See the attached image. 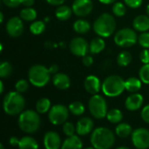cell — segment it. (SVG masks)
<instances>
[{
	"instance_id": "obj_1",
	"label": "cell",
	"mask_w": 149,
	"mask_h": 149,
	"mask_svg": "<svg viewBox=\"0 0 149 149\" xmlns=\"http://www.w3.org/2000/svg\"><path fill=\"white\" fill-rule=\"evenodd\" d=\"M90 141L95 149H111L115 143V134L108 127H99L92 132Z\"/></svg>"
},
{
	"instance_id": "obj_2",
	"label": "cell",
	"mask_w": 149,
	"mask_h": 149,
	"mask_svg": "<svg viewBox=\"0 0 149 149\" xmlns=\"http://www.w3.org/2000/svg\"><path fill=\"white\" fill-rule=\"evenodd\" d=\"M18 127L25 134H32L38 131L41 126V118L37 111L28 109L23 111L17 119Z\"/></svg>"
},
{
	"instance_id": "obj_3",
	"label": "cell",
	"mask_w": 149,
	"mask_h": 149,
	"mask_svg": "<svg viewBox=\"0 0 149 149\" xmlns=\"http://www.w3.org/2000/svg\"><path fill=\"white\" fill-rule=\"evenodd\" d=\"M25 107V99L22 93L17 91H10L4 95L3 100V112L10 116L19 115Z\"/></svg>"
},
{
	"instance_id": "obj_4",
	"label": "cell",
	"mask_w": 149,
	"mask_h": 149,
	"mask_svg": "<svg viewBox=\"0 0 149 149\" xmlns=\"http://www.w3.org/2000/svg\"><path fill=\"white\" fill-rule=\"evenodd\" d=\"M93 28L99 37L109 38L116 29L115 18L110 13H102L93 22Z\"/></svg>"
},
{
	"instance_id": "obj_5",
	"label": "cell",
	"mask_w": 149,
	"mask_h": 149,
	"mask_svg": "<svg viewBox=\"0 0 149 149\" xmlns=\"http://www.w3.org/2000/svg\"><path fill=\"white\" fill-rule=\"evenodd\" d=\"M126 80L119 75H110L107 77L102 82L101 90L105 96L115 98L123 93L126 90Z\"/></svg>"
},
{
	"instance_id": "obj_6",
	"label": "cell",
	"mask_w": 149,
	"mask_h": 149,
	"mask_svg": "<svg viewBox=\"0 0 149 149\" xmlns=\"http://www.w3.org/2000/svg\"><path fill=\"white\" fill-rule=\"evenodd\" d=\"M29 82L36 87H44L51 80L49 69L43 65H34L28 71Z\"/></svg>"
},
{
	"instance_id": "obj_7",
	"label": "cell",
	"mask_w": 149,
	"mask_h": 149,
	"mask_svg": "<svg viewBox=\"0 0 149 149\" xmlns=\"http://www.w3.org/2000/svg\"><path fill=\"white\" fill-rule=\"evenodd\" d=\"M88 109L93 118L97 120H103L107 118L108 112L107 102L100 94L93 95L88 101Z\"/></svg>"
},
{
	"instance_id": "obj_8",
	"label": "cell",
	"mask_w": 149,
	"mask_h": 149,
	"mask_svg": "<svg viewBox=\"0 0 149 149\" xmlns=\"http://www.w3.org/2000/svg\"><path fill=\"white\" fill-rule=\"evenodd\" d=\"M138 35L134 30L126 27L119 30L114 35V43L122 48H127L134 45L138 42Z\"/></svg>"
},
{
	"instance_id": "obj_9",
	"label": "cell",
	"mask_w": 149,
	"mask_h": 149,
	"mask_svg": "<svg viewBox=\"0 0 149 149\" xmlns=\"http://www.w3.org/2000/svg\"><path fill=\"white\" fill-rule=\"evenodd\" d=\"M69 108L62 104H57L51 107L48 112L49 121L54 126L64 125L69 117Z\"/></svg>"
},
{
	"instance_id": "obj_10",
	"label": "cell",
	"mask_w": 149,
	"mask_h": 149,
	"mask_svg": "<svg viewBox=\"0 0 149 149\" xmlns=\"http://www.w3.org/2000/svg\"><path fill=\"white\" fill-rule=\"evenodd\" d=\"M131 140L135 148L148 149L149 148V130L145 127L134 129L131 135Z\"/></svg>"
},
{
	"instance_id": "obj_11",
	"label": "cell",
	"mask_w": 149,
	"mask_h": 149,
	"mask_svg": "<svg viewBox=\"0 0 149 149\" xmlns=\"http://www.w3.org/2000/svg\"><path fill=\"white\" fill-rule=\"evenodd\" d=\"M69 49L71 52L77 56V57H84L87 55L89 52V43L82 37H76L73 38L70 44H69Z\"/></svg>"
},
{
	"instance_id": "obj_12",
	"label": "cell",
	"mask_w": 149,
	"mask_h": 149,
	"mask_svg": "<svg viewBox=\"0 0 149 149\" xmlns=\"http://www.w3.org/2000/svg\"><path fill=\"white\" fill-rule=\"evenodd\" d=\"M93 9V3L92 0H74L72 4L73 14L78 17H84L88 16Z\"/></svg>"
},
{
	"instance_id": "obj_13",
	"label": "cell",
	"mask_w": 149,
	"mask_h": 149,
	"mask_svg": "<svg viewBox=\"0 0 149 149\" xmlns=\"http://www.w3.org/2000/svg\"><path fill=\"white\" fill-rule=\"evenodd\" d=\"M6 31L11 38H18L24 31V23L20 17H12L6 23Z\"/></svg>"
},
{
	"instance_id": "obj_14",
	"label": "cell",
	"mask_w": 149,
	"mask_h": 149,
	"mask_svg": "<svg viewBox=\"0 0 149 149\" xmlns=\"http://www.w3.org/2000/svg\"><path fill=\"white\" fill-rule=\"evenodd\" d=\"M43 143L45 149H60L63 142L57 132L48 131L44 135Z\"/></svg>"
},
{
	"instance_id": "obj_15",
	"label": "cell",
	"mask_w": 149,
	"mask_h": 149,
	"mask_svg": "<svg viewBox=\"0 0 149 149\" xmlns=\"http://www.w3.org/2000/svg\"><path fill=\"white\" fill-rule=\"evenodd\" d=\"M94 123L90 117H82L76 124V134L79 136H86L93 131Z\"/></svg>"
},
{
	"instance_id": "obj_16",
	"label": "cell",
	"mask_w": 149,
	"mask_h": 149,
	"mask_svg": "<svg viewBox=\"0 0 149 149\" xmlns=\"http://www.w3.org/2000/svg\"><path fill=\"white\" fill-rule=\"evenodd\" d=\"M84 87L88 93L92 95H95V94H98L99 92L101 90L102 83L100 82V79L97 76L89 75L85 79Z\"/></svg>"
},
{
	"instance_id": "obj_17",
	"label": "cell",
	"mask_w": 149,
	"mask_h": 149,
	"mask_svg": "<svg viewBox=\"0 0 149 149\" xmlns=\"http://www.w3.org/2000/svg\"><path fill=\"white\" fill-rule=\"evenodd\" d=\"M144 103V97L139 93H134L130 94L125 101V107L128 111L134 112L141 108Z\"/></svg>"
},
{
	"instance_id": "obj_18",
	"label": "cell",
	"mask_w": 149,
	"mask_h": 149,
	"mask_svg": "<svg viewBox=\"0 0 149 149\" xmlns=\"http://www.w3.org/2000/svg\"><path fill=\"white\" fill-rule=\"evenodd\" d=\"M52 84L59 90H66L71 86V79L67 74L58 72L52 76Z\"/></svg>"
},
{
	"instance_id": "obj_19",
	"label": "cell",
	"mask_w": 149,
	"mask_h": 149,
	"mask_svg": "<svg viewBox=\"0 0 149 149\" xmlns=\"http://www.w3.org/2000/svg\"><path fill=\"white\" fill-rule=\"evenodd\" d=\"M60 149H83V141L79 135L74 134L63 141Z\"/></svg>"
},
{
	"instance_id": "obj_20",
	"label": "cell",
	"mask_w": 149,
	"mask_h": 149,
	"mask_svg": "<svg viewBox=\"0 0 149 149\" xmlns=\"http://www.w3.org/2000/svg\"><path fill=\"white\" fill-rule=\"evenodd\" d=\"M133 27L134 30L145 32L149 30V17L148 15H139L134 17L133 21Z\"/></svg>"
},
{
	"instance_id": "obj_21",
	"label": "cell",
	"mask_w": 149,
	"mask_h": 149,
	"mask_svg": "<svg viewBox=\"0 0 149 149\" xmlns=\"http://www.w3.org/2000/svg\"><path fill=\"white\" fill-rule=\"evenodd\" d=\"M106 47V43L101 37L94 38L89 43V52L92 54H99Z\"/></svg>"
},
{
	"instance_id": "obj_22",
	"label": "cell",
	"mask_w": 149,
	"mask_h": 149,
	"mask_svg": "<svg viewBox=\"0 0 149 149\" xmlns=\"http://www.w3.org/2000/svg\"><path fill=\"white\" fill-rule=\"evenodd\" d=\"M142 86V81L140 79V78L136 77H130L126 80L125 86L126 90L131 93H138Z\"/></svg>"
},
{
	"instance_id": "obj_23",
	"label": "cell",
	"mask_w": 149,
	"mask_h": 149,
	"mask_svg": "<svg viewBox=\"0 0 149 149\" xmlns=\"http://www.w3.org/2000/svg\"><path fill=\"white\" fill-rule=\"evenodd\" d=\"M133 127L131 125L126 122H120L117 125L115 128V134L120 138H127L132 135L133 134Z\"/></svg>"
},
{
	"instance_id": "obj_24",
	"label": "cell",
	"mask_w": 149,
	"mask_h": 149,
	"mask_svg": "<svg viewBox=\"0 0 149 149\" xmlns=\"http://www.w3.org/2000/svg\"><path fill=\"white\" fill-rule=\"evenodd\" d=\"M18 149H38V141L31 136H24L20 139Z\"/></svg>"
},
{
	"instance_id": "obj_25",
	"label": "cell",
	"mask_w": 149,
	"mask_h": 149,
	"mask_svg": "<svg viewBox=\"0 0 149 149\" xmlns=\"http://www.w3.org/2000/svg\"><path fill=\"white\" fill-rule=\"evenodd\" d=\"M72 13L73 12H72V8H70L67 5H60L55 10V16L60 21L68 20L71 17Z\"/></svg>"
},
{
	"instance_id": "obj_26",
	"label": "cell",
	"mask_w": 149,
	"mask_h": 149,
	"mask_svg": "<svg viewBox=\"0 0 149 149\" xmlns=\"http://www.w3.org/2000/svg\"><path fill=\"white\" fill-rule=\"evenodd\" d=\"M107 120L112 124H119L123 120V113L118 108H113L107 112Z\"/></svg>"
},
{
	"instance_id": "obj_27",
	"label": "cell",
	"mask_w": 149,
	"mask_h": 149,
	"mask_svg": "<svg viewBox=\"0 0 149 149\" xmlns=\"http://www.w3.org/2000/svg\"><path fill=\"white\" fill-rule=\"evenodd\" d=\"M91 29V24L87 20L78 19L73 24V30L79 34H85L88 32Z\"/></svg>"
},
{
	"instance_id": "obj_28",
	"label": "cell",
	"mask_w": 149,
	"mask_h": 149,
	"mask_svg": "<svg viewBox=\"0 0 149 149\" xmlns=\"http://www.w3.org/2000/svg\"><path fill=\"white\" fill-rule=\"evenodd\" d=\"M19 17L24 21H27V22L34 21L37 17V10L32 7H25L20 10Z\"/></svg>"
},
{
	"instance_id": "obj_29",
	"label": "cell",
	"mask_w": 149,
	"mask_h": 149,
	"mask_svg": "<svg viewBox=\"0 0 149 149\" xmlns=\"http://www.w3.org/2000/svg\"><path fill=\"white\" fill-rule=\"evenodd\" d=\"M51 107V100L48 98H41L36 103V111L39 114L48 113Z\"/></svg>"
},
{
	"instance_id": "obj_30",
	"label": "cell",
	"mask_w": 149,
	"mask_h": 149,
	"mask_svg": "<svg viewBox=\"0 0 149 149\" xmlns=\"http://www.w3.org/2000/svg\"><path fill=\"white\" fill-rule=\"evenodd\" d=\"M133 60L132 54L127 51H123L120 53H119L117 57V64L121 67H126L131 64Z\"/></svg>"
},
{
	"instance_id": "obj_31",
	"label": "cell",
	"mask_w": 149,
	"mask_h": 149,
	"mask_svg": "<svg viewBox=\"0 0 149 149\" xmlns=\"http://www.w3.org/2000/svg\"><path fill=\"white\" fill-rule=\"evenodd\" d=\"M70 113L74 116H81L85 111L86 107L81 101H73L68 106Z\"/></svg>"
},
{
	"instance_id": "obj_32",
	"label": "cell",
	"mask_w": 149,
	"mask_h": 149,
	"mask_svg": "<svg viewBox=\"0 0 149 149\" xmlns=\"http://www.w3.org/2000/svg\"><path fill=\"white\" fill-rule=\"evenodd\" d=\"M45 30V24L42 20L33 21L30 25V31L33 35H39Z\"/></svg>"
},
{
	"instance_id": "obj_33",
	"label": "cell",
	"mask_w": 149,
	"mask_h": 149,
	"mask_svg": "<svg viewBox=\"0 0 149 149\" xmlns=\"http://www.w3.org/2000/svg\"><path fill=\"white\" fill-rule=\"evenodd\" d=\"M12 73V65L10 62L3 61L0 65V77L1 79H6Z\"/></svg>"
},
{
	"instance_id": "obj_34",
	"label": "cell",
	"mask_w": 149,
	"mask_h": 149,
	"mask_svg": "<svg viewBox=\"0 0 149 149\" xmlns=\"http://www.w3.org/2000/svg\"><path fill=\"white\" fill-rule=\"evenodd\" d=\"M112 11L117 17H123L127 12V8L123 3L115 2L112 7Z\"/></svg>"
},
{
	"instance_id": "obj_35",
	"label": "cell",
	"mask_w": 149,
	"mask_h": 149,
	"mask_svg": "<svg viewBox=\"0 0 149 149\" xmlns=\"http://www.w3.org/2000/svg\"><path fill=\"white\" fill-rule=\"evenodd\" d=\"M139 77L142 83L149 85V64H144L140 71H139Z\"/></svg>"
},
{
	"instance_id": "obj_36",
	"label": "cell",
	"mask_w": 149,
	"mask_h": 149,
	"mask_svg": "<svg viewBox=\"0 0 149 149\" xmlns=\"http://www.w3.org/2000/svg\"><path fill=\"white\" fill-rule=\"evenodd\" d=\"M63 133L67 137L74 135L76 134V126L70 121H66L63 125Z\"/></svg>"
},
{
	"instance_id": "obj_37",
	"label": "cell",
	"mask_w": 149,
	"mask_h": 149,
	"mask_svg": "<svg viewBox=\"0 0 149 149\" xmlns=\"http://www.w3.org/2000/svg\"><path fill=\"white\" fill-rule=\"evenodd\" d=\"M15 89L18 93H24L29 89V82L26 79H19L15 84Z\"/></svg>"
},
{
	"instance_id": "obj_38",
	"label": "cell",
	"mask_w": 149,
	"mask_h": 149,
	"mask_svg": "<svg viewBox=\"0 0 149 149\" xmlns=\"http://www.w3.org/2000/svg\"><path fill=\"white\" fill-rule=\"evenodd\" d=\"M138 43L140 45L145 49H149V32H142L138 37Z\"/></svg>"
},
{
	"instance_id": "obj_39",
	"label": "cell",
	"mask_w": 149,
	"mask_h": 149,
	"mask_svg": "<svg viewBox=\"0 0 149 149\" xmlns=\"http://www.w3.org/2000/svg\"><path fill=\"white\" fill-rule=\"evenodd\" d=\"M124 2L127 7L136 9V8H139L142 4L143 0H124Z\"/></svg>"
},
{
	"instance_id": "obj_40",
	"label": "cell",
	"mask_w": 149,
	"mask_h": 149,
	"mask_svg": "<svg viewBox=\"0 0 149 149\" xmlns=\"http://www.w3.org/2000/svg\"><path fill=\"white\" fill-rule=\"evenodd\" d=\"M141 117L144 122H146L147 124H149V104H148L147 106H145L142 108V110L141 112Z\"/></svg>"
},
{
	"instance_id": "obj_41",
	"label": "cell",
	"mask_w": 149,
	"mask_h": 149,
	"mask_svg": "<svg viewBox=\"0 0 149 149\" xmlns=\"http://www.w3.org/2000/svg\"><path fill=\"white\" fill-rule=\"evenodd\" d=\"M3 4L9 8H17L21 4L22 0H2Z\"/></svg>"
},
{
	"instance_id": "obj_42",
	"label": "cell",
	"mask_w": 149,
	"mask_h": 149,
	"mask_svg": "<svg viewBox=\"0 0 149 149\" xmlns=\"http://www.w3.org/2000/svg\"><path fill=\"white\" fill-rule=\"evenodd\" d=\"M140 58L143 64H149V49H144L141 52Z\"/></svg>"
},
{
	"instance_id": "obj_43",
	"label": "cell",
	"mask_w": 149,
	"mask_h": 149,
	"mask_svg": "<svg viewBox=\"0 0 149 149\" xmlns=\"http://www.w3.org/2000/svg\"><path fill=\"white\" fill-rule=\"evenodd\" d=\"M82 63L85 66H91L93 64V58L91 55H86L82 58Z\"/></svg>"
},
{
	"instance_id": "obj_44",
	"label": "cell",
	"mask_w": 149,
	"mask_h": 149,
	"mask_svg": "<svg viewBox=\"0 0 149 149\" xmlns=\"http://www.w3.org/2000/svg\"><path fill=\"white\" fill-rule=\"evenodd\" d=\"M19 141H20V140L17 136H11L9 140V143L12 147H18Z\"/></svg>"
},
{
	"instance_id": "obj_45",
	"label": "cell",
	"mask_w": 149,
	"mask_h": 149,
	"mask_svg": "<svg viewBox=\"0 0 149 149\" xmlns=\"http://www.w3.org/2000/svg\"><path fill=\"white\" fill-rule=\"evenodd\" d=\"M47 3L51 4V5H53V6H60V5H63L64 2L65 0H45Z\"/></svg>"
},
{
	"instance_id": "obj_46",
	"label": "cell",
	"mask_w": 149,
	"mask_h": 149,
	"mask_svg": "<svg viewBox=\"0 0 149 149\" xmlns=\"http://www.w3.org/2000/svg\"><path fill=\"white\" fill-rule=\"evenodd\" d=\"M48 69H49L50 73H51V74H52V75H54V74H56V73H58V66L57 65H52Z\"/></svg>"
},
{
	"instance_id": "obj_47",
	"label": "cell",
	"mask_w": 149,
	"mask_h": 149,
	"mask_svg": "<svg viewBox=\"0 0 149 149\" xmlns=\"http://www.w3.org/2000/svg\"><path fill=\"white\" fill-rule=\"evenodd\" d=\"M35 3V0H22L21 4L25 7H31Z\"/></svg>"
},
{
	"instance_id": "obj_48",
	"label": "cell",
	"mask_w": 149,
	"mask_h": 149,
	"mask_svg": "<svg viewBox=\"0 0 149 149\" xmlns=\"http://www.w3.org/2000/svg\"><path fill=\"white\" fill-rule=\"evenodd\" d=\"M99 1L104 4H112L116 2V0H99Z\"/></svg>"
},
{
	"instance_id": "obj_49",
	"label": "cell",
	"mask_w": 149,
	"mask_h": 149,
	"mask_svg": "<svg viewBox=\"0 0 149 149\" xmlns=\"http://www.w3.org/2000/svg\"><path fill=\"white\" fill-rule=\"evenodd\" d=\"M3 91H4V86H3V81L1 80V81H0V93H3Z\"/></svg>"
},
{
	"instance_id": "obj_50",
	"label": "cell",
	"mask_w": 149,
	"mask_h": 149,
	"mask_svg": "<svg viewBox=\"0 0 149 149\" xmlns=\"http://www.w3.org/2000/svg\"><path fill=\"white\" fill-rule=\"evenodd\" d=\"M0 22H1V23L3 22V12L0 13Z\"/></svg>"
},
{
	"instance_id": "obj_51",
	"label": "cell",
	"mask_w": 149,
	"mask_h": 149,
	"mask_svg": "<svg viewBox=\"0 0 149 149\" xmlns=\"http://www.w3.org/2000/svg\"><path fill=\"white\" fill-rule=\"evenodd\" d=\"M116 149H131L129 148L128 147H125V146H121V147H119V148H117Z\"/></svg>"
},
{
	"instance_id": "obj_52",
	"label": "cell",
	"mask_w": 149,
	"mask_h": 149,
	"mask_svg": "<svg viewBox=\"0 0 149 149\" xmlns=\"http://www.w3.org/2000/svg\"><path fill=\"white\" fill-rule=\"evenodd\" d=\"M146 11H147V15L149 17V3L147 5V8H146Z\"/></svg>"
},
{
	"instance_id": "obj_53",
	"label": "cell",
	"mask_w": 149,
	"mask_h": 149,
	"mask_svg": "<svg viewBox=\"0 0 149 149\" xmlns=\"http://www.w3.org/2000/svg\"><path fill=\"white\" fill-rule=\"evenodd\" d=\"M0 149H4V147H3V143H0Z\"/></svg>"
},
{
	"instance_id": "obj_54",
	"label": "cell",
	"mask_w": 149,
	"mask_h": 149,
	"mask_svg": "<svg viewBox=\"0 0 149 149\" xmlns=\"http://www.w3.org/2000/svg\"><path fill=\"white\" fill-rule=\"evenodd\" d=\"M84 149H95V148L92 146V147H88V148H84Z\"/></svg>"
}]
</instances>
